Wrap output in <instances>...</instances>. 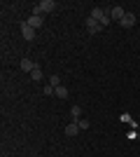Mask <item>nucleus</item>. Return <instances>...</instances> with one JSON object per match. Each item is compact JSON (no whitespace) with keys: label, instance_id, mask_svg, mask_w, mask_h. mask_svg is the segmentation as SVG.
<instances>
[{"label":"nucleus","instance_id":"obj_1","mask_svg":"<svg viewBox=\"0 0 140 157\" xmlns=\"http://www.w3.org/2000/svg\"><path fill=\"white\" fill-rule=\"evenodd\" d=\"M54 7H56V2H54V0H42L38 7H33V14H38V17H45L47 12H52Z\"/></svg>","mask_w":140,"mask_h":157},{"label":"nucleus","instance_id":"obj_2","mask_svg":"<svg viewBox=\"0 0 140 157\" xmlns=\"http://www.w3.org/2000/svg\"><path fill=\"white\" fill-rule=\"evenodd\" d=\"M124 14H126V10L121 5H114V7H110V19H114L117 24H119L121 19H124Z\"/></svg>","mask_w":140,"mask_h":157},{"label":"nucleus","instance_id":"obj_3","mask_svg":"<svg viewBox=\"0 0 140 157\" xmlns=\"http://www.w3.org/2000/svg\"><path fill=\"white\" fill-rule=\"evenodd\" d=\"M119 26H121V28H131V26H135V14H133V12H126V14H124V19L119 21Z\"/></svg>","mask_w":140,"mask_h":157},{"label":"nucleus","instance_id":"obj_4","mask_svg":"<svg viewBox=\"0 0 140 157\" xmlns=\"http://www.w3.org/2000/svg\"><path fill=\"white\" fill-rule=\"evenodd\" d=\"M87 31H89V33H100V31H103V24L89 17V19H87Z\"/></svg>","mask_w":140,"mask_h":157},{"label":"nucleus","instance_id":"obj_5","mask_svg":"<svg viewBox=\"0 0 140 157\" xmlns=\"http://www.w3.org/2000/svg\"><path fill=\"white\" fill-rule=\"evenodd\" d=\"M42 21H45V17H38V14H31V17L26 19V24H28L31 28H40V26H42Z\"/></svg>","mask_w":140,"mask_h":157},{"label":"nucleus","instance_id":"obj_6","mask_svg":"<svg viewBox=\"0 0 140 157\" xmlns=\"http://www.w3.org/2000/svg\"><path fill=\"white\" fill-rule=\"evenodd\" d=\"M21 35H23V40H33L35 38V28H31L26 21H23V24H21Z\"/></svg>","mask_w":140,"mask_h":157},{"label":"nucleus","instance_id":"obj_7","mask_svg":"<svg viewBox=\"0 0 140 157\" xmlns=\"http://www.w3.org/2000/svg\"><path fill=\"white\" fill-rule=\"evenodd\" d=\"M35 68H38V63H33L31 59H23V61H21V71H23V73H33Z\"/></svg>","mask_w":140,"mask_h":157},{"label":"nucleus","instance_id":"obj_8","mask_svg":"<svg viewBox=\"0 0 140 157\" xmlns=\"http://www.w3.org/2000/svg\"><path fill=\"white\" fill-rule=\"evenodd\" d=\"M77 134H80V124H77V122L66 127V136H77Z\"/></svg>","mask_w":140,"mask_h":157},{"label":"nucleus","instance_id":"obj_9","mask_svg":"<svg viewBox=\"0 0 140 157\" xmlns=\"http://www.w3.org/2000/svg\"><path fill=\"white\" fill-rule=\"evenodd\" d=\"M56 96H59L61 101H63V98H68V89H66L63 85H61V87H56Z\"/></svg>","mask_w":140,"mask_h":157},{"label":"nucleus","instance_id":"obj_10","mask_svg":"<svg viewBox=\"0 0 140 157\" xmlns=\"http://www.w3.org/2000/svg\"><path fill=\"white\" fill-rule=\"evenodd\" d=\"M70 115H73L75 122H77V120H80V115H82V108H80V105H73V108H70Z\"/></svg>","mask_w":140,"mask_h":157},{"label":"nucleus","instance_id":"obj_11","mask_svg":"<svg viewBox=\"0 0 140 157\" xmlns=\"http://www.w3.org/2000/svg\"><path fill=\"white\" fill-rule=\"evenodd\" d=\"M31 78H33L35 82H40V80H42V68H40V66H38V68H35V71L31 73Z\"/></svg>","mask_w":140,"mask_h":157},{"label":"nucleus","instance_id":"obj_12","mask_svg":"<svg viewBox=\"0 0 140 157\" xmlns=\"http://www.w3.org/2000/svg\"><path fill=\"white\" fill-rule=\"evenodd\" d=\"M42 92H45V96H52V94H56V87H52L49 82H47V87L42 89Z\"/></svg>","mask_w":140,"mask_h":157},{"label":"nucleus","instance_id":"obj_13","mask_svg":"<svg viewBox=\"0 0 140 157\" xmlns=\"http://www.w3.org/2000/svg\"><path fill=\"white\" fill-rule=\"evenodd\" d=\"M49 85L52 87H61V78L59 75H52V78H49Z\"/></svg>","mask_w":140,"mask_h":157},{"label":"nucleus","instance_id":"obj_14","mask_svg":"<svg viewBox=\"0 0 140 157\" xmlns=\"http://www.w3.org/2000/svg\"><path fill=\"white\" fill-rule=\"evenodd\" d=\"M77 124H80V129H89L91 122H89V120H77Z\"/></svg>","mask_w":140,"mask_h":157}]
</instances>
